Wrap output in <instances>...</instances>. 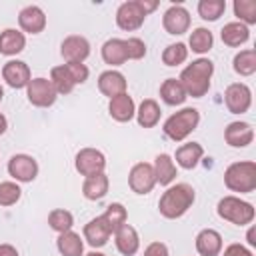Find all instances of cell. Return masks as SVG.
I'll list each match as a JSON object with an SVG mask.
<instances>
[{
    "label": "cell",
    "instance_id": "1",
    "mask_svg": "<svg viewBox=\"0 0 256 256\" xmlns=\"http://www.w3.org/2000/svg\"><path fill=\"white\" fill-rule=\"evenodd\" d=\"M194 198H196L194 188L190 184L180 182V184H174V186L166 188V192L158 200V210H160V214L164 218L176 220V218L184 216L192 208Z\"/></svg>",
    "mask_w": 256,
    "mask_h": 256
},
{
    "label": "cell",
    "instance_id": "2",
    "mask_svg": "<svg viewBox=\"0 0 256 256\" xmlns=\"http://www.w3.org/2000/svg\"><path fill=\"white\" fill-rule=\"evenodd\" d=\"M214 74V64L208 58H198L192 64H188L180 74V84L186 92V96L202 98L210 90V78Z\"/></svg>",
    "mask_w": 256,
    "mask_h": 256
},
{
    "label": "cell",
    "instance_id": "3",
    "mask_svg": "<svg viewBox=\"0 0 256 256\" xmlns=\"http://www.w3.org/2000/svg\"><path fill=\"white\" fill-rule=\"evenodd\" d=\"M224 184L232 192H240V194L254 192V188H256V162L242 160V162L230 164L224 170Z\"/></svg>",
    "mask_w": 256,
    "mask_h": 256
},
{
    "label": "cell",
    "instance_id": "4",
    "mask_svg": "<svg viewBox=\"0 0 256 256\" xmlns=\"http://www.w3.org/2000/svg\"><path fill=\"white\" fill-rule=\"evenodd\" d=\"M198 122H200V112L196 108H182L164 122V134L174 142H182L196 130Z\"/></svg>",
    "mask_w": 256,
    "mask_h": 256
},
{
    "label": "cell",
    "instance_id": "5",
    "mask_svg": "<svg viewBox=\"0 0 256 256\" xmlns=\"http://www.w3.org/2000/svg\"><path fill=\"white\" fill-rule=\"evenodd\" d=\"M216 212L222 220H228L236 226H246L254 220V206L246 200H240L238 196H224L218 202Z\"/></svg>",
    "mask_w": 256,
    "mask_h": 256
},
{
    "label": "cell",
    "instance_id": "6",
    "mask_svg": "<svg viewBox=\"0 0 256 256\" xmlns=\"http://www.w3.org/2000/svg\"><path fill=\"white\" fill-rule=\"evenodd\" d=\"M146 16L148 14L142 10L138 0L122 2L118 6V10H116V24H118V28H122L126 32H134V30H138L144 24Z\"/></svg>",
    "mask_w": 256,
    "mask_h": 256
},
{
    "label": "cell",
    "instance_id": "7",
    "mask_svg": "<svg viewBox=\"0 0 256 256\" xmlns=\"http://www.w3.org/2000/svg\"><path fill=\"white\" fill-rule=\"evenodd\" d=\"M26 96H28V102L32 106L48 108L56 102L58 94H56V90L48 78H32L26 86Z\"/></svg>",
    "mask_w": 256,
    "mask_h": 256
},
{
    "label": "cell",
    "instance_id": "8",
    "mask_svg": "<svg viewBox=\"0 0 256 256\" xmlns=\"http://www.w3.org/2000/svg\"><path fill=\"white\" fill-rule=\"evenodd\" d=\"M74 166L78 170L80 176H96V174H102L104 168H106V156L96 150V148H82L78 154H76V160H74Z\"/></svg>",
    "mask_w": 256,
    "mask_h": 256
},
{
    "label": "cell",
    "instance_id": "9",
    "mask_svg": "<svg viewBox=\"0 0 256 256\" xmlns=\"http://www.w3.org/2000/svg\"><path fill=\"white\" fill-rule=\"evenodd\" d=\"M128 184L134 194H150L152 188L156 186V176H154L152 164H148V162L134 164L128 174Z\"/></svg>",
    "mask_w": 256,
    "mask_h": 256
},
{
    "label": "cell",
    "instance_id": "10",
    "mask_svg": "<svg viewBox=\"0 0 256 256\" xmlns=\"http://www.w3.org/2000/svg\"><path fill=\"white\" fill-rule=\"evenodd\" d=\"M224 102L232 114H244V112H248V108L252 104V90L244 82H234L226 88Z\"/></svg>",
    "mask_w": 256,
    "mask_h": 256
},
{
    "label": "cell",
    "instance_id": "11",
    "mask_svg": "<svg viewBox=\"0 0 256 256\" xmlns=\"http://www.w3.org/2000/svg\"><path fill=\"white\" fill-rule=\"evenodd\" d=\"M8 174L16 182H32L38 176V162L28 154H14L8 160Z\"/></svg>",
    "mask_w": 256,
    "mask_h": 256
},
{
    "label": "cell",
    "instance_id": "12",
    "mask_svg": "<svg viewBox=\"0 0 256 256\" xmlns=\"http://www.w3.org/2000/svg\"><path fill=\"white\" fill-rule=\"evenodd\" d=\"M60 54L66 60V64L76 62V64H84V60L90 56V42L84 36H68L64 38L62 46H60Z\"/></svg>",
    "mask_w": 256,
    "mask_h": 256
},
{
    "label": "cell",
    "instance_id": "13",
    "mask_svg": "<svg viewBox=\"0 0 256 256\" xmlns=\"http://www.w3.org/2000/svg\"><path fill=\"white\" fill-rule=\"evenodd\" d=\"M162 26H164V30L168 34H174V36H180V34L188 32V28H190L188 10L184 6H180V4L170 6L162 16Z\"/></svg>",
    "mask_w": 256,
    "mask_h": 256
},
{
    "label": "cell",
    "instance_id": "14",
    "mask_svg": "<svg viewBox=\"0 0 256 256\" xmlns=\"http://www.w3.org/2000/svg\"><path fill=\"white\" fill-rule=\"evenodd\" d=\"M2 78L6 80V84L10 88H26L28 82L32 80V74H30V68L26 62L22 60H8L4 66H2Z\"/></svg>",
    "mask_w": 256,
    "mask_h": 256
},
{
    "label": "cell",
    "instance_id": "15",
    "mask_svg": "<svg viewBox=\"0 0 256 256\" xmlns=\"http://www.w3.org/2000/svg\"><path fill=\"white\" fill-rule=\"evenodd\" d=\"M224 140L232 148H244L254 140V128L248 122H230L224 130Z\"/></svg>",
    "mask_w": 256,
    "mask_h": 256
},
{
    "label": "cell",
    "instance_id": "16",
    "mask_svg": "<svg viewBox=\"0 0 256 256\" xmlns=\"http://www.w3.org/2000/svg\"><path fill=\"white\" fill-rule=\"evenodd\" d=\"M18 24L28 34H40L46 28V16L40 6H26L18 14Z\"/></svg>",
    "mask_w": 256,
    "mask_h": 256
},
{
    "label": "cell",
    "instance_id": "17",
    "mask_svg": "<svg viewBox=\"0 0 256 256\" xmlns=\"http://www.w3.org/2000/svg\"><path fill=\"white\" fill-rule=\"evenodd\" d=\"M108 112L116 122H130L136 114V104H134L132 96L128 92H124V94H118V96L110 98Z\"/></svg>",
    "mask_w": 256,
    "mask_h": 256
},
{
    "label": "cell",
    "instance_id": "18",
    "mask_svg": "<svg viewBox=\"0 0 256 256\" xmlns=\"http://www.w3.org/2000/svg\"><path fill=\"white\" fill-rule=\"evenodd\" d=\"M98 90L108 96V98H114L118 94H124L126 92V78L122 72L118 70H106L98 76Z\"/></svg>",
    "mask_w": 256,
    "mask_h": 256
},
{
    "label": "cell",
    "instance_id": "19",
    "mask_svg": "<svg viewBox=\"0 0 256 256\" xmlns=\"http://www.w3.org/2000/svg\"><path fill=\"white\" fill-rule=\"evenodd\" d=\"M196 250L200 256H218L222 252V236L214 228H204L196 236Z\"/></svg>",
    "mask_w": 256,
    "mask_h": 256
},
{
    "label": "cell",
    "instance_id": "20",
    "mask_svg": "<svg viewBox=\"0 0 256 256\" xmlns=\"http://www.w3.org/2000/svg\"><path fill=\"white\" fill-rule=\"evenodd\" d=\"M116 234V248H118V252L120 254H124V256H134L136 252H138V248H140V238H138V232H136V228L134 226H130V224H124L120 230H116L114 232Z\"/></svg>",
    "mask_w": 256,
    "mask_h": 256
},
{
    "label": "cell",
    "instance_id": "21",
    "mask_svg": "<svg viewBox=\"0 0 256 256\" xmlns=\"http://www.w3.org/2000/svg\"><path fill=\"white\" fill-rule=\"evenodd\" d=\"M204 156V148L198 142H186L176 150V164L184 170H192L198 166V162Z\"/></svg>",
    "mask_w": 256,
    "mask_h": 256
},
{
    "label": "cell",
    "instance_id": "22",
    "mask_svg": "<svg viewBox=\"0 0 256 256\" xmlns=\"http://www.w3.org/2000/svg\"><path fill=\"white\" fill-rule=\"evenodd\" d=\"M110 230H108V226L104 224V220L98 216V218H92L86 226H84V240L92 246V248H102L106 242H108V238H110Z\"/></svg>",
    "mask_w": 256,
    "mask_h": 256
},
{
    "label": "cell",
    "instance_id": "23",
    "mask_svg": "<svg viewBox=\"0 0 256 256\" xmlns=\"http://www.w3.org/2000/svg\"><path fill=\"white\" fill-rule=\"evenodd\" d=\"M136 120L142 128H154L158 122H160V116H162V110H160V104L154 100V98H146L140 102L138 110H136Z\"/></svg>",
    "mask_w": 256,
    "mask_h": 256
},
{
    "label": "cell",
    "instance_id": "24",
    "mask_svg": "<svg viewBox=\"0 0 256 256\" xmlns=\"http://www.w3.org/2000/svg\"><path fill=\"white\" fill-rule=\"evenodd\" d=\"M26 46V38L20 30H14V28H6L2 34H0V54L4 56H16L24 50Z\"/></svg>",
    "mask_w": 256,
    "mask_h": 256
},
{
    "label": "cell",
    "instance_id": "25",
    "mask_svg": "<svg viewBox=\"0 0 256 256\" xmlns=\"http://www.w3.org/2000/svg\"><path fill=\"white\" fill-rule=\"evenodd\" d=\"M154 176H156V182L162 184V186H170L172 180L176 178V164L172 160L170 154H158L154 158Z\"/></svg>",
    "mask_w": 256,
    "mask_h": 256
},
{
    "label": "cell",
    "instance_id": "26",
    "mask_svg": "<svg viewBox=\"0 0 256 256\" xmlns=\"http://www.w3.org/2000/svg\"><path fill=\"white\" fill-rule=\"evenodd\" d=\"M108 186H110V180L104 172L96 176H88L82 184V194L86 200H102L108 194Z\"/></svg>",
    "mask_w": 256,
    "mask_h": 256
},
{
    "label": "cell",
    "instance_id": "27",
    "mask_svg": "<svg viewBox=\"0 0 256 256\" xmlns=\"http://www.w3.org/2000/svg\"><path fill=\"white\" fill-rule=\"evenodd\" d=\"M220 38L226 46L230 48H236L240 44H244L248 38H250V30L248 26H244L242 22H228L224 24V28L220 30Z\"/></svg>",
    "mask_w": 256,
    "mask_h": 256
},
{
    "label": "cell",
    "instance_id": "28",
    "mask_svg": "<svg viewBox=\"0 0 256 256\" xmlns=\"http://www.w3.org/2000/svg\"><path fill=\"white\" fill-rule=\"evenodd\" d=\"M102 60L110 66H120L128 60L126 56V48H124V40L120 38H110L102 44Z\"/></svg>",
    "mask_w": 256,
    "mask_h": 256
},
{
    "label": "cell",
    "instance_id": "29",
    "mask_svg": "<svg viewBox=\"0 0 256 256\" xmlns=\"http://www.w3.org/2000/svg\"><path fill=\"white\" fill-rule=\"evenodd\" d=\"M160 98H162L168 106H180V104H184V100H186L188 96H186V92H184L180 80H176V78H166V80L162 82V86H160Z\"/></svg>",
    "mask_w": 256,
    "mask_h": 256
},
{
    "label": "cell",
    "instance_id": "30",
    "mask_svg": "<svg viewBox=\"0 0 256 256\" xmlns=\"http://www.w3.org/2000/svg\"><path fill=\"white\" fill-rule=\"evenodd\" d=\"M56 246L62 256H82V252H84V242H82L80 234H76L72 230L58 234Z\"/></svg>",
    "mask_w": 256,
    "mask_h": 256
},
{
    "label": "cell",
    "instance_id": "31",
    "mask_svg": "<svg viewBox=\"0 0 256 256\" xmlns=\"http://www.w3.org/2000/svg\"><path fill=\"white\" fill-rule=\"evenodd\" d=\"M100 218L104 220V224L108 226L110 232H116V230H120V228L126 224V220H128V212H126V208H124L120 202H112Z\"/></svg>",
    "mask_w": 256,
    "mask_h": 256
},
{
    "label": "cell",
    "instance_id": "32",
    "mask_svg": "<svg viewBox=\"0 0 256 256\" xmlns=\"http://www.w3.org/2000/svg\"><path fill=\"white\" fill-rule=\"evenodd\" d=\"M234 72L240 76H252L256 72V50H240L232 60Z\"/></svg>",
    "mask_w": 256,
    "mask_h": 256
},
{
    "label": "cell",
    "instance_id": "33",
    "mask_svg": "<svg viewBox=\"0 0 256 256\" xmlns=\"http://www.w3.org/2000/svg\"><path fill=\"white\" fill-rule=\"evenodd\" d=\"M212 44H214V36L208 28H196V30H192V34L188 38V46H190L188 50H192L196 54H206L212 48Z\"/></svg>",
    "mask_w": 256,
    "mask_h": 256
},
{
    "label": "cell",
    "instance_id": "34",
    "mask_svg": "<svg viewBox=\"0 0 256 256\" xmlns=\"http://www.w3.org/2000/svg\"><path fill=\"white\" fill-rule=\"evenodd\" d=\"M50 82H52L56 94H70L74 90V86H76L72 82V78H70V74H68L64 64L62 66H54L50 70Z\"/></svg>",
    "mask_w": 256,
    "mask_h": 256
},
{
    "label": "cell",
    "instance_id": "35",
    "mask_svg": "<svg viewBox=\"0 0 256 256\" xmlns=\"http://www.w3.org/2000/svg\"><path fill=\"white\" fill-rule=\"evenodd\" d=\"M48 224L54 232L62 234V232H68L72 230V224H74V216L72 212L64 210V208H54L50 214H48Z\"/></svg>",
    "mask_w": 256,
    "mask_h": 256
},
{
    "label": "cell",
    "instance_id": "36",
    "mask_svg": "<svg viewBox=\"0 0 256 256\" xmlns=\"http://www.w3.org/2000/svg\"><path fill=\"white\" fill-rule=\"evenodd\" d=\"M226 10V2L224 0H200L198 2V14L202 20L214 22L218 20Z\"/></svg>",
    "mask_w": 256,
    "mask_h": 256
},
{
    "label": "cell",
    "instance_id": "37",
    "mask_svg": "<svg viewBox=\"0 0 256 256\" xmlns=\"http://www.w3.org/2000/svg\"><path fill=\"white\" fill-rule=\"evenodd\" d=\"M188 58V48L184 42H176V44H168L162 52V62L166 66H178L182 62H186Z\"/></svg>",
    "mask_w": 256,
    "mask_h": 256
},
{
    "label": "cell",
    "instance_id": "38",
    "mask_svg": "<svg viewBox=\"0 0 256 256\" xmlns=\"http://www.w3.org/2000/svg\"><path fill=\"white\" fill-rule=\"evenodd\" d=\"M234 14H236L238 22H242L244 26L256 24V2L254 0H236Z\"/></svg>",
    "mask_w": 256,
    "mask_h": 256
},
{
    "label": "cell",
    "instance_id": "39",
    "mask_svg": "<svg viewBox=\"0 0 256 256\" xmlns=\"http://www.w3.org/2000/svg\"><path fill=\"white\" fill-rule=\"evenodd\" d=\"M22 196V190L16 182H0V206H14Z\"/></svg>",
    "mask_w": 256,
    "mask_h": 256
},
{
    "label": "cell",
    "instance_id": "40",
    "mask_svg": "<svg viewBox=\"0 0 256 256\" xmlns=\"http://www.w3.org/2000/svg\"><path fill=\"white\" fill-rule=\"evenodd\" d=\"M124 48H126L128 60H140V58L146 56V44H144L140 38H136V36L126 38V40H124Z\"/></svg>",
    "mask_w": 256,
    "mask_h": 256
},
{
    "label": "cell",
    "instance_id": "41",
    "mask_svg": "<svg viewBox=\"0 0 256 256\" xmlns=\"http://www.w3.org/2000/svg\"><path fill=\"white\" fill-rule=\"evenodd\" d=\"M66 66V70H68V74H70V78H72V82L74 84H84L86 80H88V68H86V64H76V62H70V64H64Z\"/></svg>",
    "mask_w": 256,
    "mask_h": 256
},
{
    "label": "cell",
    "instance_id": "42",
    "mask_svg": "<svg viewBox=\"0 0 256 256\" xmlns=\"http://www.w3.org/2000/svg\"><path fill=\"white\" fill-rule=\"evenodd\" d=\"M144 256H168V246L164 242H152L146 246Z\"/></svg>",
    "mask_w": 256,
    "mask_h": 256
},
{
    "label": "cell",
    "instance_id": "43",
    "mask_svg": "<svg viewBox=\"0 0 256 256\" xmlns=\"http://www.w3.org/2000/svg\"><path fill=\"white\" fill-rule=\"evenodd\" d=\"M222 256H254V254L246 246H242V244H230V246L224 248Z\"/></svg>",
    "mask_w": 256,
    "mask_h": 256
},
{
    "label": "cell",
    "instance_id": "44",
    "mask_svg": "<svg viewBox=\"0 0 256 256\" xmlns=\"http://www.w3.org/2000/svg\"><path fill=\"white\" fill-rule=\"evenodd\" d=\"M0 256H18V250L12 244H0Z\"/></svg>",
    "mask_w": 256,
    "mask_h": 256
},
{
    "label": "cell",
    "instance_id": "45",
    "mask_svg": "<svg viewBox=\"0 0 256 256\" xmlns=\"http://www.w3.org/2000/svg\"><path fill=\"white\" fill-rule=\"evenodd\" d=\"M138 2H140L142 10H144L146 14H150V12H154V10L158 8V2H156V0H152V2H148V0H138Z\"/></svg>",
    "mask_w": 256,
    "mask_h": 256
},
{
    "label": "cell",
    "instance_id": "46",
    "mask_svg": "<svg viewBox=\"0 0 256 256\" xmlns=\"http://www.w3.org/2000/svg\"><path fill=\"white\" fill-rule=\"evenodd\" d=\"M6 128H8V120H6V116L0 112V136L6 132Z\"/></svg>",
    "mask_w": 256,
    "mask_h": 256
},
{
    "label": "cell",
    "instance_id": "47",
    "mask_svg": "<svg viewBox=\"0 0 256 256\" xmlns=\"http://www.w3.org/2000/svg\"><path fill=\"white\" fill-rule=\"evenodd\" d=\"M248 244H250V246H256V240H254V230H250V232H248Z\"/></svg>",
    "mask_w": 256,
    "mask_h": 256
},
{
    "label": "cell",
    "instance_id": "48",
    "mask_svg": "<svg viewBox=\"0 0 256 256\" xmlns=\"http://www.w3.org/2000/svg\"><path fill=\"white\" fill-rule=\"evenodd\" d=\"M86 256H106V254H102V252H90V254H86Z\"/></svg>",
    "mask_w": 256,
    "mask_h": 256
},
{
    "label": "cell",
    "instance_id": "49",
    "mask_svg": "<svg viewBox=\"0 0 256 256\" xmlns=\"http://www.w3.org/2000/svg\"><path fill=\"white\" fill-rule=\"evenodd\" d=\"M2 98H4V90H2V86H0V102H2Z\"/></svg>",
    "mask_w": 256,
    "mask_h": 256
}]
</instances>
